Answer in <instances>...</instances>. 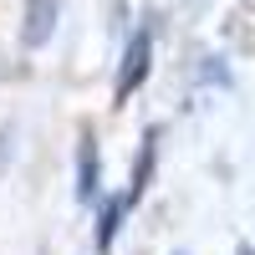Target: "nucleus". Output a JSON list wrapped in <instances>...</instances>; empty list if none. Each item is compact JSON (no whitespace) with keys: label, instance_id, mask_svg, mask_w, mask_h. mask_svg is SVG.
Returning a JSON list of instances; mask_svg holds the SVG:
<instances>
[{"label":"nucleus","instance_id":"1","mask_svg":"<svg viewBox=\"0 0 255 255\" xmlns=\"http://www.w3.org/2000/svg\"><path fill=\"white\" fill-rule=\"evenodd\" d=\"M148 61H153V31L138 26L133 41H128V51H123V67H118V82H113V97H118V108L128 97H133L143 87V77H148Z\"/></svg>","mask_w":255,"mask_h":255},{"label":"nucleus","instance_id":"2","mask_svg":"<svg viewBox=\"0 0 255 255\" xmlns=\"http://www.w3.org/2000/svg\"><path fill=\"white\" fill-rule=\"evenodd\" d=\"M56 15H61V0H26V26H20V46L41 51L56 31Z\"/></svg>","mask_w":255,"mask_h":255},{"label":"nucleus","instance_id":"3","mask_svg":"<svg viewBox=\"0 0 255 255\" xmlns=\"http://www.w3.org/2000/svg\"><path fill=\"white\" fill-rule=\"evenodd\" d=\"M102 148H97V138L92 133H82V148H77V199L82 204H92V199H102Z\"/></svg>","mask_w":255,"mask_h":255},{"label":"nucleus","instance_id":"4","mask_svg":"<svg viewBox=\"0 0 255 255\" xmlns=\"http://www.w3.org/2000/svg\"><path fill=\"white\" fill-rule=\"evenodd\" d=\"M158 133L163 128H148L143 143H138V168H133V179H128V199L133 204L148 194V179H153V163H158Z\"/></svg>","mask_w":255,"mask_h":255},{"label":"nucleus","instance_id":"5","mask_svg":"<svg viewBox=\"0 0 255 255\" xmlns=\"http://www.w3.org/2000/svg\"><path fill=\"white\" fill-rule=\"evenodd\" d=\"M133 209V199H128V189L123 194H113V199H102V209H97V250L108 255L113 250V240H118V230H123V215Z\"/></svg>","mask_w":255,"mask_h":255}]
</instances>
